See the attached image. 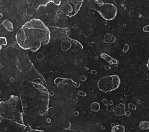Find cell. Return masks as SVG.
<instances>
[{"instance_id":"cell-7","label":"cell","mask_w":149,"mask_h":132,"mask_svg":"<svg viewBox=\"0 0 149 132\" xmlns=\"http://www.w3.org/2000/svg\"><path fill=\"white\" fill-rule=\"evenodd\" d=\"M101 57H102V59H103L105 60V61H106L107 62H109V64H117L118 63V61L116 60L114 58H113L112 57L110 56V55L107 54L106 53H102L101 54Z\"/></svg>"},{"instance_id":"cell-18","label":"cell","mask_w":149,"mask_h":132,"mask_svg":"<svg viewBox=\"0 0 149 132\" xmlns=\"http://www.w3.org/2000/svg\"><path fill=\"white\" fill-rule=\"evenodd\" d=\"M86 79H87V78H86L85 76H81V77L80 78V80L81 81H86Z\"/></svg>"},{"instance_id":"cell-9","label":"cell","mask_w":149,"mask_h":132,"mask_svg":"<svg viewBox=\"0 0 149 132\" xmlns=\"http://www.w3.org/2000/svg\"><path fill=\"white\" fill-rule=\"evenodd\" d=\"M125 127L123 125H116L112 126L111 132H125Z\"/></svg>"},{"instance_id":"cell-15","label":"cell","mask_w":149,"mask_h":132,"mask_svg":"<svg viewBox=\"0 0 149 132\" xmlns=\"http://www.w3.org/2000/svg\"><path fill=\"white\" fill-rule=\"evenodd\" d=\"M78 94L79 96H86V95H87V94H86L85 92H84L82 90H79L78 92Z\"/></svg>"},{"instance_id":"cell-12","label":"cell","mask_w":149,"mask_h":132,"mask_svg":"<svg viewBox=\"0 0 149 132\" xmlns=\"http://www.w3.org/2000/svg\"><path fill=\"white\" fill-rule=\"evenodd\" d=\"M91 109H92V110L93 112H99L100 110V105L99 103L96 102H93L92 104H91Z\"/></svg>"},{"instance_id":"cell-4","label":"cell","mask_w":149,"mask_h":132,"mask_svg":"<svg viewBox=\"0 0 149 132\" xmlns=\"http://www.w3.org/2000/svg\"><path fill=\"white\" fill-rule=\"evenodd\" d=\"M97 85L100 91L108 93L117 90L119 87L121 79L117 74L105 76L98 80Z\"/></svg>"},{"instance_id":"cell-20","label":"cell","mask_w":149,"mask_h":132,"mask_svg":"<svg viewBox=\"0 0 149 132\" xmlns=\"http://www.w3.org/2000/svg\"><path fill=\"white\" fill-rule=\"evenodd\" d=\"M146 66H147L148 70L149 71V57H148V62H147V64H146Z\"/></svg>"},{"instance_id":"cell-6","label":"cell","mask_w":149,"mask_h":132,"mask_svg":"<svg viewBox=\"0 0 149 132\" xmlns=\"http://www.w3.org/2000/svg\"><path fill=\"white\" fill-rule=\"evenodd\" d=\"M68 3L72 4L70 5V7L72 9L70 13L68 14V15L74 16L80 10V8L82 6L83 0H68Z\"/></svg>"},{"instance_id":"cell-11","label":"cell","mask_w":149,"mask_h":132,"mask_svg":"<svg viewBox=\"0 0 149 132\" xmlns=\"http://www.w3.org/2000/svg\"><path fill=\"white\" fill-rule=\"evenodd\" d=\"M125 111V105L122 104H120L117 107V110H115V114L116 116H121Z\"/></svg>"},{"instance_id":"cell-21","label":"cell","mask_w":149,"mask_h":132,"mask_svg":"<svg viewBox=\"0 0 149 132\" xmlns=\"http://www.w3.org/2000/svg\"><path fill=\"white\" fill-rule=\"evenodd\" d=\"M91 73H92V74H95L96 73H97V71H92V72H91Z\"/></svg>"},{"instance_id":"cell-16","label":"cell","mask_w":149,"mask_h":132,"mask_svg":"<svg viewBox=\"0 0 149 132\" xmlns=\"http://www.w3.org/2000/svg\"><path fill=\"white\" fill-rule=\"evenodd\" d=\"M61 1L62 0H52V3H54L56 6H60L61 3Z\"/></svg>"},{"instance_id":"cell-5","label":"cell","mask_w":149,"mask_h":132,"mask_svg":"<svg viewBox=\"0 0 149 132\" xmlns=\"http://www.w3.org/2000/svg\"><path fill=\"white\" fill-rule=\"evenodd\" d=\"M1 132H43L29 128L25 124L9 122L1 119Z\"/></svg>"},{"instance_id":"cell-1","label":"cell","mask_w":149,"mask_h":132,"mask_svg":"<svg viewBox=\"0 0 149 132\" xmlns=\"http://www.w3.org/2000/svg\"><path fill=\"white\" fill-rule=\"evenodd\" d=\"M16 42L23 50L37 52L42 45L49 44L50 31L39 19H31L26 22L17 32Z\"/></svg>"},{"instance_id":"cell-2","label":"cell","mask_w":149,"mask_h":132,"mask_svg":"<svg viewBox=\"0 0 149 132\" xmlns=\"http://www.w3.org/2000/svg\"><path fill=\"white\" fill-rule=\"evenodd\" d=\"M0 109L1 119L20 124H25L23 119V103L18 96H11L8 100L1 102Z\"/></svg>"},{"instance_id":"cell-19","label":"cell","mask_w":149,"mask_h":132,"mask_svg":"<svg viewBox=\"0 0 149 132\" xmlns=\"http://www.w3.org/2000/svg\"><path fill=\"white\" fill-rule=\"evenodd\" d=\"M102 102H103V104H104L105 105H107V104H108L107 100L106 99H105V98H104V99L102 100Z\"/></svg>"},{"instance_id":"cell-14","label":"cell","mask_w":149,"mask_h":132,"mask_svg":"<svg viewBox=\"0 0 149 132\" xmlns=\"http://www.w3.org/2000/svg\"><path fill=\"white\" fill-rule=\"evenodd\" d=\"M0 39H1V45H7L8 42H7L6 37H1V38H0Z\"/></svg>"},{"instance_id":"cell-17","label":"cell","mask_w":149,"mask_h":132,"mask_svg":"<svg viewBox=\"0 0 149 132\" xmlns=\"http://www.w3.org/2000/svg\"><path fill=\"white\" fill-rule=\"evenodd\" d=\"M143 30L144 32L149 33V25H147L145 26V27L143 28Z\"/></svg>"},{"instance_id":"cell-10","label":"cell","mask_w":149,"mask_h":132,"mask_svg":"<svg viewBox=\"0 0 149 132\" xmlns=\"http://www.w3.org/2000/svg\"><path fill=\"white\" fill-rule=\"evenodd\" d=\"M139 128L142 130H146L149 129V122L148 121H141L139 123Z\"/></svg>"},{"instance_id":"cell-3","label":"cell","mask_w":149,"mask_h":132,"mask_svg":"<svg viewBox=\"0 0 149 132\" xmlns=\"http://www.w3.org/2000/svg\"><path fill=\"white\" fill-rule=\"evenodd\" d=\"M88 8L97 11L105 21L113 20L118 14L116 6L111 3H105L102 0H88Z\"/></svg>"},{"instance_id":"cell-22","label":"cell","mask_w":149,"mask_h":132,"mask_svg":"<svg viewBox=\"0 0 149 132\" xmlns=\"http://www.w3.org/2000/svg\"><path fill=\"white\" fill-rule=\"evenodd\" d=\"M105 69H110V68H111V67H110V66H105Z\"/></svg>"},{"instance_id":"cell-8","label":"cell","mask_w":149,"mask_h":132,"mask_svg":"<svg viewBox=\"0 0 149 132\" xmlns=\"http://www.w3.org/2000/svg\"><path fill=\"white\" fill-rule=\"evenodd\" d=\"M2 25H3V27L6 28V29L9 31V32H12L14 30V27L13 24L8 20H5L3 22H2Z\"/></svg>"},{"instance_id":"cell-13","label":"cell","mask_w":149,"mask_h":132,"mask_svg":"<svg viewBox=\"0 0 149 132\" xmlns=\"http://www.w3.org/2000/svg\"><path fill=\"white\" fill-rule=\"evenodd\" d=\"M129 44L126 43V44H125L124 45L123 49V52H127L129 51Z\"/></svg>"}]
</instances>
